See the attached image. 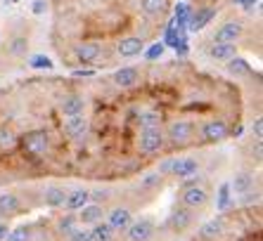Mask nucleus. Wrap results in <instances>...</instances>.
I'll return each mask as SVG.
<instances>
[{
  "label": "nucleus",
  "mask_w": 263,
  "mask_h": 241,
  "mask_svg": "<svg viewBox=\"0 0 263 241\" xmlns=\"http://www.w3.org/2000/svg\"><path fill=\"white\" fill-rule=\"evenodd\" d=\"M195 135V126L190 120H171L166 128V137L171 139V145H187Z\"/></svg>",
  "instance_id": "f03ea898"
},
{
  "label": "nucleus",
  "mask_w": 263,
  "mask_h": 241,
  "mask_svg": "<svg viewBox=\"0 0 263 241\" xmlns=\"http://www.w3.org/2000/svg\"><path fill=\"white\" fill-rule=\"evenodd\" d=\"M173 163H176V158H168V161H164V163L159 166V170H157V173H159V175L171 173V170H173Z\"/></svg>",
  "instance_id": "a19ab883"
},
{
  "label": "nucleus",
  "mask_w": 263,
  "mask_h": 241,
  "mask_svg": "<svg viewBox=\"0 0 263 241\" xmlns=\"http://www.w3.org/2000/svg\"><path fill=\"white\" fill-rule=\"evenodd\" d=\"M138 147H140L142 154H157L164 147V133H161L159 128H142Z\"/></svg>",
  "instance_id": "7ed1b4c3"
},
{
  "label": "nucleus",
  "mask_w": 263,
  "mask_h": 241,
  "mask_svg": "<svg viewBox=\"0 0 263 241\" xmlns=\"http://www.w3.org/2000/svg\"><path fill=\"white\" fill-rule=\"evenodd\" d=\"M31 10H33V14H45V10H48V3H45V0H33Z\"/></svg>",
  "instance_id": "58836bf2"
},
{
  "label": "nucleus",
  "mask_w": 263,
  "mask_h": 241,
  "mask_svg": "<svg viewBox=\"0 0 263 241\" xmlns=\"http://www.w3.org/2000/svg\"><path fill=\"white\" fill-rule=\"evenodd\" d=\"M90 201V192L88 189H76V192L67 194V201H64V206H67L69 211H81L83 206Z\"/></svg>",
  "instance_id": "6ab92c4d"
},
{
  "label": "nucleus",
  "mask_w": 263,
  "mask_h": 241,
  "mask_svg": "<svg viewBox=\"0 0 263 241\" xmlns=\"http://www.w3.org/2000/svg\"><path fill=\"white\" fill-rule=\"evenodd\" d=\"M130 223H133V215H130L128 208H114V211L109 213V220H107V225H109L114 232H123V229H128Z\"/></svg>",
  "instance_id": "ddd939ff"
},
{
  "label": "nucleus",
  "mask_w": 263,
  "mask_h": 241,
  "mask_svg": "<svg viewBox=\"0 0 263 241\" xmlns=\"http://www.w3.org/2000/svg\"><path fill=\"white\" fill-rule=\"evenodd\" d=\"M138 123H140V128H159L161 114L159 111H142V114L138 116Z\"/></svg>",
  "instance_id": "cd10ccee"
},
{
  "label": "nucleus",
  "mask_w": 263,
  "mask_h": 241,
  "mask_svg": "<svg viewBox=\"0 0 263 241\" xmlns=\"http://www.w3.org/2000/svg\"><path fill=\"white\" fill-rule=\"evenodd\" d=\"M100 52H102V48H100L98 43H81V45H76V50H73V54H76V59H79L81 64L95 62L100 57Z\"/></svg>",
  "instance_id": "4468645a"
},
{
  "label": "nucleus",
  "mask_w": 263,
  "mask_h": 241,
  "mask_svg": "<svg viewBox=\"0 0 263 241\" xmlns=\"http://www.w3.org/2000/svg\"><path fill=\"white\" fill-rule=\"evenodd\" d=\"M178 38H180V33L176 31V26H173V22L168 26H166V36H164V45L166 48H176V43H178Z\"/></svg>",
  "instance_id": "72a5a7b5"
},
{
  "label": "nucleus",
  "mask_w": 263,
  "mask_h": 241,
  "mask_svg": "<svg viewBox=\"0 0 263 241\" xmlns=\"http://www.w3.org/2000/svg\"><path fill=\"white\" fill-rule=\"evenodd\" d=\"M233 204V192H230V182H223L216 194V211H226Z\"/></svg>",
  "instance_id": "bb28decb"
},
{
  "label": "nucleus",
  "mask_w": 263,
  "mask_h": 241,
  "mask_svg": "<svg viewBox=\"0 0 263 241\" xmlns=\"http://www.w3.org/2000/svg\"><path fill=\"white\" fill-rule=\"evenodd\" d=\"M24 50H26V41H24V38H19V41H14V43H12L10 52H12V54H22Z\"/></svg>",
  "instance_id": "ea45409f"
},
{
  "label": "nucleus",
  "mask_w": 263,
  "mask_h": 241,
  "mask_svg": "<svg viewBox=\"0 0 263 241\" xmlns=\"http://www.w3.org/2000/svg\"><path fill=\"white\" fill-rule=\"evenodd\" d=\"M214 17H216V10H214V7H204V10H197L195 14H190L187 29H190L192 33H197V31H202L204 26H206Z\"/></svg>",
  "instance_id": "2eb2a0df"
},
{
  "label": "nucleus",
  "mask_w": 263,
  "mask_h": 241,
  "mask_svg": "<svg viewBox=\"0 0 263 241\" xmlns=\"http://www.w3.org/2000/svg\"><path fill=\"white\" fill-rule=\"evenodd\" d=\"M83 109H86V99L81 95H69L64 97L60 102V111L64 116H76V114H83Z\"/></svg>",
  "instance_id": "f3484780"
},
{
  "label": "nucleus",
  "mask_w": 263,
  "mask_h": 241,
  "mask_svg": "<svg viewBox=\"0 0 263 241\" xmlns=\"http://www.w3.org/2000/svg\"><path fill=\"white\" fill-rule=\"evenodd\" d=\"M17 147V137H14L12 130H7V128H3L0 130V149L3 151H10Z\"/></svg>",
  "instance_id": "c756f323"
},
{
  "label": "nucleus",
  "mask_w": 263,
  "mask_h": 241,
  "mask_svg": "<svg viewBox=\"0 0 263 241\" xmlns=\"http://www.w3.org/2000/svg\"><path fill=\"white\" fill-rule=\"evenodd\" d=\"M142 12L149 14V17H157V14H164L166 7H168V0H140Z\"/></svg>",
  "instance_id": "a878e982"
},
{
  "label": "nucleus",
  "mask_w": 263,
  "mask_h": 241,
  "mask_svg": "<svg viewBox=\"0 0 263 241\" xmlns=\"http://www.w3.org/2000/svg\"><path fill=\"white\" fill-rule=\"evenodd\" d=\"M223 232H226V220H223V217H211V220H206V223L199 227L197 236L204 241H214V239H218Z\"/></svg>",
  "instance_id": "6e6552de"
},
{
  "label": "nucleus",
  "mask_w": 263,
  "mask_h": 241,
  "mask_svg": "<svg viewBox=\"0 0 263 241\" xmlns=\"http://www.w3.org/2000/svg\"><path fill=\"white\" fill-rule=\"evenodd\" d=\"M128 241H149L154 236V223L152 220H138L128 225Z\"/></svg>",
  "instance_id": "0eeeda50"
},
{
  "label": "nucleus",
  "mask_w": 263,
  "mask_h": 241,
  "mask_svg": "<svg viewBox=\"0 0 263 241\" xmlns=\"http://www.w3.org/2000/svg\"><path fill=\"white\" fill-rule=\"evenodd\" d=\"M242 199H239V204H245V206H251V204H258V192H245V194H239Z\"/></svg>",
  "instance_id": "e433bc0d"
},
{
  "label": "nucleus",
  "mask_w": 263,
  "mask_h": 241,
  "mask_svg": "<svg viewBox=\"0 0 263 241\" xmlns=\"http://www.w3.org/2000/svg\"><path fill=\"white\" fill-rule=\"evenodd\" d=\"M138 83H140V71L135 67H123L114 73V85L119 88H133Z\"/></svg>",
  "instance_id": "f8f14e48"
},
{
  "label": "nucleus",
  "mask_w": 263,
  "mask_h": 241,
  "mask_svg": "<svg viewBox=\"0 0 263 241\" xmlns=\"http://www.w3.org/2000/svg\"><path fill=\"white\" fill-rule=\"evenodd\" d=\"M69 241H92V234H90V229L83 227V225H79V227H73L71 232L67 234Z\"/></svg>",
  "instance_id": "7c9ffc66"
},
{
  "label": "nucleus",
  "mask_w": 263,
  "mask_h": 241,
  "mask_svg": "<svg viewBox=\"0 0 263 241\" xmlns=\"http://www.w3.org/2000/svg\"><path fill=\"white\" fill-rule=\"evenodd\" d=\"M88 130H90V120L83 114L64 116V135H69L73 139H81L83 135H88Z\"/></svg>",
  "instance_id": "423d86ee"
},
{
  "label": "nucleus",
  "mask_w": 263,
  "mask_h": 241,
  "mask_svg": "<svg viewBox=\"0 0 263 241\" xmlns=\"http://www.w3.org/2000/svg\"><path fill=\"white\" fill-rule=\"evenodd\" d=\"M226 69H228V73H230V76H247V73L251 71V69H249V62L242 59V57H237V54L228 59Z\"/></svg>",
  "instance_id": "4be33fe9"
},
{
  "label": "nucleus",
  "mask_w": 263,
  "mask_h": 241,
  "mask_svg": "<svg viewBox=\"0 0 263 241\" xmlns=\"http://www.w3.org/2000/svg\"><path fill=\"white\" fill-rule=\"evenodd\" d=\"M206 201H209V192L204 187H199V185L183 187V192H180V204L185 208H190V211H197V208L206 206Z\"/></svg>",
  "instance_id": "39448f33"
},
{
  "label": "nucleus",
  "mask_w": 263,
  "mask_h": 241,
  "mask_svg": "<svg viewBox=\"0 0 263 241\" xmlns=\"http://www.w3.org/2000/svg\"><path fill=\"white\" fill-rule=\"evenodd\" d=\"M235 3H237V5H242L245 10H254V5H256L258 0H235Z\"/></svg>",
  "instance_id": "37998d69"
},
{
  "label": "nucleus",
  "mask_w": 263,
  "mask_h": 241,
  "mask_svg": "<svg viewBox=\"0 0 263 241\" xmlns=\"http://www.w3.org/2000/svg\"><path fill=\"white\" fill-rule=\"evenodd\" d=\"M43 201L50 208H60V206H64V201H67V192L62 187H48L43 194Z\"/></svg>",
  "instance_id": "412c9836"
},
{
  "label": "nucleus",
  "mask_w": 263,
  "mask_h": 241,
  "mask_svg": "<svg viewBox=\"0 0 263 241\" xmlns=\"http://www.w3.org/2000/svg\"><path fill=\"white\" fill-rule=\"evenodd\" d=\"M19 145L31 156H43V154L50 151V135L45 130H31V133H26L19 139Z\"/></svg>",
  "instance_id": "f257e3e1"
},
{
  "label": "nucleus",
  "mask_w": 263,
  "mask_h": 241,
  "mask_svg": "<svg viewBox=\"0 0 263 241\" xmlns=\"http://www.w3.org/2000/svg\"><path fill=\"white\" fill-rule=\"evenodd\" d=\"M73 76H76V78H92V76H95V71H92V69H76V71H73Z\"/></svg>",
  "instance_id": "79ce46f5"
},
{
  "label": "nucleus",
  "mask_w": 263,
  "mask_h": 241,
  "mask_svg": "<svg viewBox=\"0 0 263 241\" xmlns=\"http://www.w3.org/2000/svg\"><path fill=\"white\" fill-rule=\"evenodd\" d=\"M239 36H242V24L239 22H226L216 31L214 43H235Z\"/></svg>",
  "instance_id": "9d476101"
},
{
  "label": "nucleus",
  "mask_w": 263,
  "mask_h": 241,
  "mask_svg": "<svg viewBox=\"0 0 263 241\" xmlns=\"http://www.w3.org/2000/svg\"><path fill=\"white\" fill-rule=\"evenodd\" d=\"M73 227H79V220H76V215H64V217H60V232H62V234H69Z\"/></svg>",
  "instance_id": "f704fd0d"
},
{
  "label": "nucleus",
  "mask_w": 263,
  "mask_h": 241,
  "mask_svg": "<svg viewBox=\"0 0 263 241\" xmlns=\"http://www.w3.org/2000/svg\"><path fill=\"white\" fill-rule=\"evenodd\" d=\"M7 232H10V227H7V225H5V223H0V241H5Z\"/></svg>",
  "instance_id": "c03bdc74"
},
{
  "label": "nucleus",
  "mask_w": 263,
  "mask_h": 241,
  "mask_svg": "<svg viewBox=\"0 0 263 241\" xmlns=\"http://www.w3.org/2000/svg\"><path fill=\"white\" fill-rule=\"evenodd\" d=\"M192 220H195V215H192L190 208H176V211L171 213V217H168V225H171L176 232H183V229H187L192 225Z\"/></svg>",
  "instance_id": "dca6fc26"
},
{
  "label": "nucleus",
  "mask_w": 263,
  "mask_h": 241,
  "mask_svg": "<svg viewBox=\"0 0 263 241\" xmlns=\"http://www.w3.org/2000/svg\"><path fill=\"white\" fill-rule=\"evenodd\" d=\"M90 234H92V241H114V236H117L114 234V229H111L107 223H102V220L92 225Z\"/></svg>",
  "instance_id": "393cba45"
},
{
  "label": "nucleus",
  "mask_w": 263,
  "mask_h": 241,
  "mask_svg": "<svg viewBox=\"0 0 263 241\" xmlns=\"http://www.w3.org/2000/svg\"><path fill=\"white\" fill-rule=\"evenodd\" d=\"M197 170H199V163H197L195 158H176L171 173L176 175V177H180V180H185V177L197 175Z\"/></svg>",
  "instance_id": "a211bd4d"
},
{
  "label": "nucleus",
  "mask_w": 263,
  "mask_h": 241,
  "mask_svg": "<svg viewBox=\"0 0 263 241\" xmlns=\"http://www.w3.org/2000/svg\"><path fill=\"white\" fill-rule=\"evenodd\" d=\"M19 208H22L19 196H14V194H3L0 196V215H14Z\"/></svg>",
  "instance_id": "5701e85b"
},
{
  "label": "nucleus",
  "mask_w": 263,
  "mask_h": 241,
  "mask_svg": "<svg viewBox=\"0 0 263 241\" xmlns=\"http://www.w3.org/2000/svg\"><path fill=\"white\" fill-rule=\"evenodd\" d=\"M251 185H254V177H251L249 173H239L235 175V180L230 182V192L233 194H245L251 189Z\"/></svg>",
  "instance_id": "b1692460"
},
{
  "label": "nucleus",
  "mask_w": 263,
  "mask_h": 241,
  "mask_svg": "<svg viewBox=\"0 0 263 241\" xmlns=\"http://www.w3.org/2000/svg\"><path fill=\"white\" fill-rule=\"evenodd\" d=\"M29 67L31 69H43V71H50V69L55 67V62L50 59L48 54H33V57H29Z\"/></svg>",
  "instance_id": "c85d7f7f"
},
{
  "label": "nucleus",
  "mask_w": 263,
  "mask_h": 241,
  "mask_svg": "<svg viewBox=\"0 0 263 241\" xmlns=\"http://www.w3.org/2000/svg\"><path fill=\"white\" fill-rule=\"evenodd\" d=\"M230 135V128H228L226 120L214 118V120H206L202 126V139L209 142V145H216V142H223V139Z\"/></svg>",
  "instance_id": "20e7f679"
},
{
  "label": "nucleus",
  "mask_w": 263,
  "mask_h": 241,
  "mask_svg": "<svg viewBox=\"0 0 263 241\" xmlns=\"http://www.w3.org/2000/svg\"><path fill=\"white\" fill-rule=\"evenodd\" d=\"M251 133H254L256 142H261V139H263V118H256V120H254V126H251Z\"/></svg>",
  "instance_id": "4c0bfd02"
},
{
  "label": "nucleus",
  "mask_w": 263,
  "mask_h": 241,
  "mask_svg": "<svg viewBox=\"0 0 263 241\" xmlns=\"http://www.w3.org/2000/svg\"><path fill=\"white\" fill-rule=\"evenodd\" d=\"M31 239V234H29V227H14V229H10L7 232V236H5V241H29Z\"/></svg>",
  "instance_id": "2f4dec72"
},
{
  "label": "nucleus",
  "mask_w": 263,
  "mask_h": 241,
  "mask_svg": "<svg viewBox=\"0 0 263 241\" xmlns=\"http://www.w3.org/2000/svg\"><path fill=\"white\" fill-rule=\"evenodd\" d=\"M142 50H145V43H142V38H138V36L121 38V41L117 43V52L121 54V57H135V54H140Z\"/></svg>",
  "instance_id": "1a4fd4ad"
},
{
  "label": "nucleus",
  "mask_w": 263,
  "mask_h": 241,
  "mask_svg": "<svg viewBox=\"0 0 263 241\" xmlns=\"http://www.w3.org/2000/svg\"><path fill=\"white\" fill-rule=\"evenodd\" d=\"M102 215H104V211H102V206H100V204H86V206H83V208L79 211L76 220H79L83 227H88V225L100 223V220H102Z\"/></svg>",
  "instance_id": "9b49d317"
},
{
  "label": "nucleus",
  "mask_w": 263,
  "mask_h": 241,
  "mask_svg": "<svg viewBox=\"0 0 263 241\" xmlns=\"http://www.w3.org/2000/svg\"><path fill=\"white\" fill-rule=\"evenodd\" d=\"M157 185H161V175L159 173H149V175H145V177L140 180L142 189H152V187H157Z\"/></svg>",
  "instance_id": "c9c22d12"
},
{
  "label": "nucleus",
  "mask_w": 263,
  "mask_h": 241,
  "mask_svg": "<svg viewBox=\"0 0 263 241\" xmlns=\"http://www.w3.org/2000/svg\"><path fill=\"white\" fill-rule=\"evenodd\" d=\"M164 52H166V45L159 41V43H154V45H149V48L145 50V59L147 62H154V59H159Z\"/></svg>",
  "instance_id": "473e14b6"
},
{
  "label": "nucleus",
  "mask_w": 263,
  "mask_h": 241,
  "mask_svg": "<svg viewBox=\"0 0 263 241\" xmlns=\"http://www.w3.org/2000/svg\"><path fill=\"white\" fill-rule=\"evenodd\" d=\"M209 54L214 57V59H230V57H235L237 54V50H235V43H214L211 48H209Z\"/></svg>",
  "instance_id": "aec40b11"
}]
</instances>
